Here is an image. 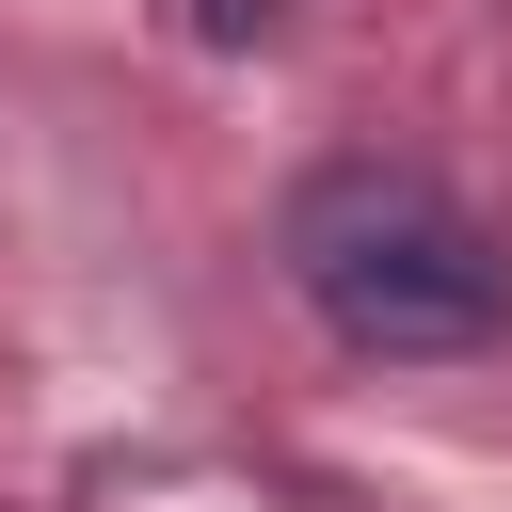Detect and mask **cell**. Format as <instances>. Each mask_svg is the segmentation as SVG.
<instances>
[{
	"label": "cell",
	"mask_w": 512,
	"mask_h": 512,
	"mask_svg": "<svg viewBox=\"0 0 512 512\" xmlns=\"http://www.w3.org/2000/svg\"><path fill=\"white\" fill-rule=\"evenodd\" d=\"M288 288L352 352H384V368H432V352H496L512 336V256L416 160H320L288 192Z\"/></svg>",
	"instance_id": "1"
}]
</instances>
